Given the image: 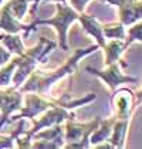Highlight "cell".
Wrapping results in <instances>:
<instances>
[{
	"label": "cell",
	"instance_id": "obj_1",
	"mask_svg": "<svg viewBox=\"0 0 142 149\" xmlns=\"http://www.w3.org/2000/svg\"><path fill=\"white\" fill-rule=\"evenodd\" d=\"M98 44L97 46H90V47H84V48H77L72 56L68 60H65V63L56 70L51 71H40V70H33L30 72V75L26 78V84L20 88V91L23 92H37L41 95H46V92L50 90V87L56 82V81L61 80L63 77L68 75L71 72H74L77 68L78 61L83 57L91 54L98 50Z\"/></svg>",
	"mask_w": 142,
	"mask_h": 149
},
{
	"label": "cell",
	"instance_id": "obj_2",
	"mask_svg": "<svg viewBox=\"0 0 142 149\" xmlns=\"http://www.w3.org/2000/svg\"><path fill=\"white\" fill-rule=\"evenodd\" d=\"M56 47H57L56 41H51L46 37H40L38 43L34 47L26 48L22 56H17V67L12 77L13 87L19 88L30 75V72L36 68V65L38 63H44L46 57Z\"/></svg>",
	"mask_w": 142,
	"mask_h": 149
},
{
	"label": "cell",
	"instance_id": "obj_3",
	"mask_svg": "<svg viewBox=\"0 0 142 149\" xmlns=\"http://www.w3.org/2000/svg\"><path fill=\"white\" fill-rule=\"evenodd\" d=\"M56 9H57V13L54 14V17H51V19H36L33 23L26 24L24 37H27L33 30H36L37 26H53L57 30V34H58L60 47L64 51H67L68 50L67 31H68L70 24L74 23L78 19V13L75 12L72 7L67 6L65 1H56Z\"/></svg>",
	"mask_w": 142,
	"mask_h": 149
},
{
	"label": "cell",
	"instance_id": "obj_4",
	"mask_svg": "<svg viewBox=\"0 0 142 149\" xmlns=\"http://www.w3.org/2000/svg\"><path fill=\"white\" fill-rule=\"evenodd\" d=\"M101 118L97 116L94 121L87 124H78L74 121V118L65 119L64 124V139L67 143L64 148H88L90 145V135L100 125Z\"/></svg>",
	"mask_w": 142,
	"mask_h": 149
},
{
	"label": "cell",
	"instance_id": "obj_5",
	"mask_svg": "<svg viewBox=\"0 0 142 149\" xmlns=\"http://www.w3.org/2000/svg\"><path fill=\"white\" fill-rule=\"evenodd\" d=\"M58 102H60V100H48V98H46L41 94L30 92L24 98V107L20 108V114L12 116L9 122L24 119V118L33 119L36 116H38L41 112H44L47 108H50V107H53V105H56V104H58Z\"/></svg>",
	"mask_w": 142,
	"mask_h": 149
},
{
	"label": "cell",
	"instance_id": "obj_6",
	"mask_svg": "<svg viewBox=\"0 0 142 149\" xmlns=\"http://www.w3.org/2000/svg\"><path fill=\"white\" fill-rule=\"evenodd\" d=\"M23 102V92L17 91L16 87L0 90V128L9 124L10 115L16 111H20Z\"/></svg>",
	"mask_w": 142,
	"mask_h": 149
},
{
	"label": "cell",
	"instance_id": "obj_7",
	"mask_svg": "<svg viewBox=\"0 0 142 149\" xmlns=\"http://www.w3.org/2000/svg\"><path fill=\"white\" fill-rule=\"evenodd\" d=\"M63 135H64V128L56 124V125L47 126L44 131H37L31 136V148H63Z\"/></svg>",
	"mask_w": 142,
	"mask_h": 149
},
{
	"label": "cell",
	"instance_id": "obj_8",
	"mask_svg": "<svg viewBox=\"0 0 142 149\" xmlns=\"http://www.w3.org/2000/svg\"><path fill=\"white\" fill-rule=\"evenodd\" d=\"M118 7L119 22L124 26L134 24L142 19V0H101Z\"/></svg>",
	"mask_w": 142,
	"mask_h": 149
},
{
	"label": "cell",
	"instance_id": "obj_9",
	"mask_svg": "<svg viewBox=\"0 0 142 149\" xmlns=\"http://www.w3.org/2000/svg\"><path fill=\"white\" fill-rule=\"evenodd\" d=\"M87 71H90L91 74H94L97 77H100L101 80H104L108 88L111 91H115L117 87L121 84H125V82H135L136 78L134 77H128V75H124L119 70L118 63H112L109 65H106L105 70H95L91 67H87Z\"/></svg>",
	"mask_w": 142,
	"mask_h": 149
},
{
	"label": "cell",
	"instance_id": "obj_10",
	"mask_svg": "<svg viewBox=\"0 0 142 149\" xmlns=\"http://www.w3.org/2000/svg\"><path fill=\"white\" fill-rule=\"evenodd\" d=\"M81 24H83L84 30L87 33H90L91 36H94V38L97 40V44L100 47H105V36L102 33V24L97 20V17L87 14V13H78V19Z\"/></svg>",
	"mask_w": 142,
	"mask_h": 149
},
{
	"label": "cell",
	"instance_id": "obj_11",
	"mask_svg": "<svg viewBox=\"0 0 142 149\" xmlns=\"http://www.w3.org/2000/svg\"><path fill=\"white\" fill-rule=\"evenodd\" d=\"M0 29L4 33H20L26 30V24H23L12 13L9 3L0 7Z\"/></svg>",
	"mask_w": 142,
	"mask_h": 149
},
{
	"label": "cell",
	"instance_id": "obj_12",
	"mask_svg": "<svg viewBox=\"0 0 142 149\" xmlns=\"http://www.w3.org/2000/svg\"><path fill=\"white\" fill-rule=\"evenodd\" d=\"M128 124H129V119H117L115 118V124H114V128H112V132H111V135L108 138V142H109L111 148H124Z\"/></svg>",
	"mask_w": 142,
	"mask_h": 149
},
{
	"label": "cell",
	"instance_id": "obj_13",
	"mask_svg": "<svg viewBox=\"0 0 142 149\" xmlns=\"http://www.w3.org/2000/svg\"><path fill=\"white\" fill-rule=\"evenodd\" d=\"M100 124H101V126L98 125L97 129L90 135V145H93V146H95L100 142H104L105 139L109 138L114 124H115V116H111L108 119H101Z\"/></svg>",
	"mask_w": 142,
	"mask_h": 149
},
{
	"label": "cell",
	"instance_id": "obj_14",
	"mask_svg": "<svg viewBox=\"0 0 142 149\" xmlns=\"http://www.w3.org/2000/svg\"><path fill=\"white\" fill-rule=\"evenodd\" d=\"M127 50L125 41L121 38H112L109 43H105L104 51H105V64L109 65L112 63H118L121 54Z\"/></svg>",
	"mask_w": 142,
	"mask_h": 149
},
{
	"label": "cell",
	"instance_id": "obj_15",
	"mask_svg": "<svg viewBox=\"0 0 142 149\" xmlns=\"http://www.w3.org/2000/svg\"><path fill=\"white\" fill-rule=\"evenodd\" d=\"M0 43L12 54H16V56H22L26 50L19 33H1L0 34Z\"/></svg>",
	"mask_w": 142,
	"mask_h": 149
},
{
	"label": "cell",
	"instance_id": "obj_16",
	"mask_svg": "<svg viewBox=\"0 0 142 149\" xmlns=\"http://www.w3.org/2000/svg\"><path fill=\"white\" fill-rule=\"evenodd\" d=\"M102 33L108 38H121L125 40V29L124 24L118 22V23H111V24H102Z\"/></svg>",
	"mask_w": 142,
	"mask_h": 149
},
{
	"label": "cell",
	"instance_id": "obj_17",
	"mask_svg": "<svg viewBox=\"0 0 142 149\" xmlns=\"http://www.w3.org/2000/svg\"><path fill=\"white\" fill-rule=\"evenodd\" d=\"M30 1L34 3V0H9L7 3H9V7H10L12 13L16 16V19L22 20L26 16L27 10H29V3Z\"/></svg>",
	"mask_w": 142,
	"mask_h": 149
},
{
	"label": "cell",
	"instance_id": "obj_18",
	"mask_svg": "<svg viewBox=\"0 0 142 149\" xmlns=\"http://www.w3.org/2000/svg\"><path fill=\"white\" fill-rule=\"evenodd\" d=\"M16 67H17V57L13 58L9 64H6L3 68L0 70V87H6V85L10 84Z\"/></svg>",
	"mask_w": 142,
	"mask_h": 149
},
{
	"label": "cell",
	"instance_id": "obj_19",
	"mask_svg": "<svg viewBox=\"0 0 142 149\" xmlns=\"http://www.w3.org/2000/svg\"><path fill=\"white\" fill-rule=\"evenodd\" d=\"M125 47H128L134 43V41H141L142 43V22L135 24L134 27H131L128 30V34H125Z\"/></svg>",
	"mask_w": 142,
	"mask_h": 149
},
{
	"label": "cell",
	"instance_id": "obj_20",
	"mask_svg": "<svg viewBox=\"0 0 142 149\" xmlns=\"http://www.w3.org/2000/svg\"><path fill=\"white\" fill-rule=\"evenodd\" d=\"M20 124H19V128L16 131H13L10 136H0V148H13L14 146V141H16V136L23 134L24 132V119H19Z\"/></svg>",
	"mask_w": 142,
	"mask_h": 149
},
{
	"label": "cell",
	"instance_id": "obj_21",
	"mask_svg": "<svg viewBox=\"0 0 142 149\" xmlns=\"http://www.w3.org/2000/svg\"><path fill=\"white\" fill-rule=\"evenodd\" d=\"M90 0H71V7L77 13H83L85 10V4Z\"/></svg>",
	"mask_w": 142,
	"mask_h": 149
},
{
	"label": "cell",
	"instance_id": "obj_22",
	"mask_svg": "<svg viewBox=\"0 0 142 149\" xmlns=\"http://www.w3.org/2000/svg\"><path fill=\"white\" fill-rule=\"evenodd\" d=\"M10 58H12V53L0 44V65H4Z\"/></svg>",
	"mask_w": 142,
	"mask_h": 149
},
{
	"label": "cell",
	"instance_id": "obj_23",
	"mask_svg": "<svg viewBox=\"0 0 142 149\" xmlns=\"http://www.w3.org/2000/svg\"><path fill=\"white\" fill-rule=\"evenodd\" d=\"M41 1H65V0H34V6H33V7H31V10H30L33 16H34L36 10H37V6H38Z\"/></svg>",
	"mask_w": 142,
	"mask_h": 149
},
{
	"label": "cell",
	"instance_id": "obj_24",
	"mask_svg": "<svg viewBox=\"0 0 142 149\" xmlns=\"http://www.w3.org/2000/svg\"><path fill=\"white\" fill-rule=\"evenodd\" d=\"M134 97L136 98V102H135V104L141 102V101H142V88H141V90H139V91H138V92H136V94H135Z\"/></svg>",
	"mask_w": 142,
	"mask_h": 149
},
{
	"label": "cell",
	"instance_id": "obj_25",
	"mask_svg": "<svg viewBox=\"0 0 142 149\" xmlns=\"http://www.w3.org/2000/svg\"><path fill=\"white\" fill-rule=\"evenodd\" d=\"M3 1H4V0H0V4H1V3H3Z\"/></svg>",
	"mask_w": 142,
	"mask_h": 149
}]
</instances>
